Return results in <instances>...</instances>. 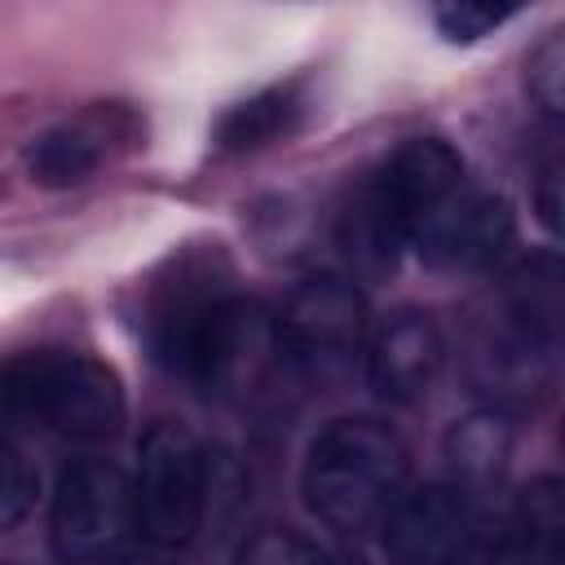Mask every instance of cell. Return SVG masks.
<instances>
[{
	"mask_svg": "<svg viewBox=\"0 0 565 565\" xmlns=\"http://www.w3.org/2000/svg\"><path fill=\"white\" fill-rule=\"evenodd\" d=\"M463 181V159L441 137H411L380 159L340 203L335 243L358 278H384L415 225Z\"/></svg>",
	"mask_w": 565,
	"mask_h": 565,
	"instance_id": "6da1fadb",
	"label": "cell"
},
{
	"mask_svg": "<svg viewBox=\"0 0 565 565\" xmlns=\"http://www.w3.org/2000/svg\"><path fill=\"white\" fill-rule=\"evenodd\" d=\"M561 353V274L552 256H534L499 278L472 322V380L494 393L490 406L534 402L552 388Z\"/></svg>",
	"mask_w": 565,
	"mask_h": 565,
	"instance_id": "7a4b0ae2",
	"label": "cell"
},
{
	"mask_svg": "<svg viewBox=\"0 0 565 565\" xmlns=\"http://www.w3.org/2000/svg\"><path fill=\"white\" fill-rule=\"evenodd\" d=\"M411 481V450L384 419H331L305 455L300 494L309 512L335 534L380 530Z\"/></svg>",
	"mask_w": 565,
	"mask_h": 565,
	"instance_id": "3957f363",
	"label": "cell"
},
{
	"mask_svg": "<svg viewBox=\"0 0 565 565\" xmlns=\"http://www.w3.org/2000/svg\"><path fill=\"white\" fill-rule=\"evenodd\" d=\"M0 424L97 446L124 428V384L93 353L26 349L0 362Z\"/></svg>",
	"mask_w": 565,
	"mask_h": 565,
	"instance_id": "277c9868",
	"label": "cell"
},
{
	"mask_svg": "<svg viewBox=\"0 0 565 565\" xmlns=\"http://www.w3.org/2000/svg\"><path fill=\"white\" fill-rule=\"evenodd\" d=\"M128 481H132L137 534L150 547L177 552L194 543L216 490V472H212V455L185 424L172 419L150 424L137 446V472Z\"/></svg>",
	"mask_w": 565,
	"mask_h": 565,
	"instance_id": "5b68a950",
	"label": "cell"
},
{
	"mask_svg": "<svg viewBox=\"0 0 565 565\" xmlns=\"http://www.w3.org/2000/svg\"><path fill=\"white\" fill-rule=\"evenodd\" d=\"M278 375H291L278 313L252 296L230 291L207 318L185 380L221 402H256L278 384Z\"/></svg>",
	"mask_w": 565,
	"mask_h": 565,
	"instance_id": "8992f818",
	"label": "cell"
},
{
	"mask_svg": "<svg viewBox=\"0 0 565 565\" xmlns=\"http://www.w3.org/2000/svg\"><path fill=\"white\" fill-rule=\"evenodd\" d=\"M132 481L110 459H75L53 490L49 534L62 565H119L132 547Z\"/></svg>",
	"mask_w": 565,
	"mask_h": 565,
	"instance_id": "52a82bcc",
	"label": "cell"
},
{
	"mask_svg": "<svg viewBox=\"0 0 565 565\" xmlns=\"http://www.w3.org/2000/svg\"><path fill=\"white\" fill-rule=\"evenodd\" d=\"M278 331L296 380L335 384L366 349V300L358 282L340 274H313L287 296Z\"/></svg>",
	"mask_w": 565,
	"mask_h": 565,
	"instance_id": "ba28073f",
	"label": "cell"
},
{
	"mask_svg": "<svg viewBox=\"0 0 565 565\" xmlns=\"http://www.w3.org/2000/svg\"><path fill=\"white\" fill-rule=\"evenodd\" d=\"M230 260L225 252L212 247H185L177 252L163 274L150 282L146 291V313H141V331L150 353L185 380L190 353L207 327V318L216 313V305L230 296Z\"/></svg>",
	"mask_w": 565,
	"mask_h": 565,
	"instance_id": "9c48e42d",
	"label": "cell"
},
{
	"mask_svg": "<svg viewBox=\"0 0 565 565\" xmlns=\"http://www.w3.org/2000/svg\"><path fill=\"white\" fill-rule=\"evenodd\" d=\"M380 530L388 565H477L486 543L481 503L459 494L450 481L402 490Z\"/></svg>",
	"mask_w": 565,
	"mask_h": 565,
	"instance_id": "30bf717a",
	"label": "cell"
},
{
	"mask_svg": "<svg viewBox=\"0 0 565 565\" xmlns=\"http://www.w3.org/2000/svg\"><path fill=\"white\" fill-rule=\"evenodd\" d=\"M516 234L512 203L468 177L415 225L411 247L437 274H477L490 269Z\"/></svg>",
	"mask_w": 565,
	"mask_h": 565,
	"instance_id": "8fae6325",
	"label": "cell"
},
{
	"mask_svg": "<svg viewBox=\"0 0 565 565\" xmlns=\"http://www.w3.org/2000/svg\"><path fill=\"white\" fill-rule=\"evenodd\" d=\"M137 137H141V128L128 106L97 102L71 119L44 128L40 137H31L22 163L40 190H71V185H84L88 177H97L128 146H137Z\"/></svg>",
	"mask_w": 565,
	"mask_h": 565,
	"instance_id": "7c38bea8",
	"label": "cell"
},
{
	"mask_svg": "<svg viewBox=\"0 0 565 565\" xmlns=\"http://www.w3.org/2000/svg\"><path fill=\"white\" fill-rule=\"evenodd\" d=\"M366 384L388 406H415L433 393L441 366H446V335L424 309H397L388 313L362 349Z\"/></svg>",
	"mask_w": 565,
	"mask_h": 565,
	"instance_id": "4fadbf2b",
	"label": "cell"
},
{
	"mask_svg": "<svg viewBox=\"0 0 565 565\" xmlns=\"http://www.w3.org/2000/svg\"><path fill=\"white\" fill-rule=\"evenodd\" d=\"M516 450V424L499 406H477L463 419L450 424L446 433V463H450V486L468 494L472 503H486L512 463Z\"/></svg>",
	"mask_w": 565,
	"mask_h": 565,
	"instance_id": "5bb4252c",
	"label": "cell"
},
{
	"mask_svg": "<svg viewBox=\"0 0 565 565\" xmlns=\"http://www.w3.org/2000/svg\"><path fill=\"white\" fill-rule=\"evenodd\" d=\"M561 530H565V503H561V481L556 477H534L499 539V565H561Z\"/></svg>",
	"mask_w": 565,
	"mask_h": 565,
	"instance_id": "9a60e30c",
	"label": "cell"
},
{
	"mask_svg": "<svg viewBox=\"0 0 565 565\" xmlns=\"http://www.w3.org/2000/svg\"><path fill=\"white\" fill-rule=\"evenodd\" d=\"M305 115V97H300V84L287 79V84H274V88H260L252 93L247 102L230 106L216 124V150L225 154H247V150H260V146H274L282 141Z\"/></svg>",
	"mask_w": 565,
	"mask_h": 565,
	"instance_id": "2e32d148",
	"label": "cell"
},
{
	"mask_svg": "<svg viewBox=\"0 0 565 565\" xmlns=\"http://www.w3.org/2000/svg\"><path fill=\"white\" fill-rule=\"evenodd\" d=\"M525 84H530V97L534 106L556 119L561 115V102H565V40L561 31H552L525 62Z\"/></svg>",
	"mask_w": 565,
	"mask_h": 565,
	"instance_id": "e0dca14e",
	"label": "cell"
},
{
	"mask_svg": "<svg viewBox=\"0 0 565 565\" xmlns=\"http://www.w3.org/2000/svg\"><path fill=\"white\" fill-rule=\"evenodd\" d=\"M31 503H35V472L26 455L9 437H0V534L26 521Z\"/></svg>",
	"mask_w": 565,
	"mask_h": 565,
	"instance_id": "ac0fdd59",
	"label": "cell"
},
{
	"mask_svg": "<svg viewBox=\"0 0 565 565\" xmlns=\"http://www.w3.org/2000/svg\"><path fill=\"white\" fill-rule=\"evenodd\" d=\"M516 9L512 4H472V0H450V4H437L433 9V22L437 31L450 40V44H472L481 35H490L494 26H503Z\"/></svg>",
	"mask_w": 565,
	"mask_h": 565,
	"instance_id": "d6986e66",
	"label": "cell"
},
{
	"mask_svg": "<svg viewBox=\"0 0 565 565\" xmlns=\"http://www.w3.org/2000/svg\"><path fill=\"white\" fill-rule=\"evenodd\" d=\"M322 561L327 556L309 539H300L296 530H278V525L256 530L238 552V565H322Z\"/></svg>",
	"mask_w": 565,
	"mask_h": 565,
	"instance_id": "ffe728a7",
	"label": "cell"
},
{
	"mask_svg": "<svg viewBox=\"0 0 565 565\" xmlns=\"http://www.w3.org/2000/svg\"><path fill=\"white\" fill-rule=\"evenodd\" d=\"M539 216H543L547 230L561 225V168L556 163H547L543 177H539Z\"/></svg>",
	"mask_w": 565,
	"mask_h": 565,
	"instance_id": "44dd1931",
	"label": "cell"
},
{
	"mask_svg": "<svg viewBox=\"0 0 565 565\" xmlns=\"http://www.w3.org/2000/svg\"><path fill=\"white\" fill-rule=\"evenodd\" d=\"M119 565H172V552H163V547H128L124 556H119Z\"/></svg>",
	"mask_w": 565,
	"mask_h": 565,
	"instance_id": "7402d4cb",
	"label": "cell"
},
{
	"mask_svg": "<svg viewBox=\"0 0 565 565\" xmlns=\"http://www.w3.org/2000/svg\"><path fill=\"white\" fill-rule=\"evenodd\" d=\"M322 565H353V561H331V556H327V561H322Z\"/></svg>",
	"mask_w": 565,
	"mask_h": 565,
	"instance_id": "603a6c76",
	"label": "cell"
}]
</instances>
